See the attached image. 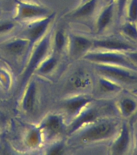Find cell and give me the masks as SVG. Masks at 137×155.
<instances>
[{
  "label": "cell",
  "mask_w": 137,
  "mask_h": 155,
  "mask_svg": "<svg viewBox=\"0 0 137 155\" xmlns=\"http://www.w3.org/2000/svg\"><path fill=\"white\" fill-rule=\"evenodd\" d=\"M127 0H117V4H118V9H119V15H121L123 12L124 7H125Z\"/></svg>",
  "instance_id": "cell-28"
},
{
  "label": "cell",
  "mask_w": 137,
  "mask_h": 155,
  "mask_svg": "<svg viewBox=\"0 0 137 155\" xmlns=\"http://www.w3.org/2000/svg\"><path fill=\"white\" fill-rule=\"evenodd\" d=\"M113 12H114V3L113 2H109L108 5L106 6L103 12H101V14L99 15L98 20H97L96 28L97 31L100 32L106 28L107 25L110 24L112 16H113Z\"/></svg>",
  "instance_id": "cell-17"
},
{
  "label": "cell",
  "mask_w": 137,
  "mask_h": 155,
  "mask_svg": "<svg viewBox=\"0 0 137 155\" xmlns=\"http://www.w3.org/2000/svg\"><path fill=\"white\" fill-rule=\"evenodd\" d=\"M128 18L132 21L137 19V0H131L128 8Z\"/></svg>",
  "instance_id": "cell-25"
},
{
  "label": "cell",
  "mask_w": 137,
  "mask_h": 155,
  "mask_svg": "<svg viewBox=\"0 0 137 155\" xmlns=\"http://www.w3.org/2000/svg\"><path fill=\"white\" fill-rule=\"evenodd\" d=\"M123 32L133 39H137V29L133 24H128L123 27Z\"/></svg>",
  "instance_id": "cell-26"
},
{
  "label": "cell",
  "mask_w": 137,
  "mask_h": 155,
  "mask_svg": "<svg viewBox=\"0 0 137 155\" xmlns=\"http://www.w3.org/2000/svg\"><path fill=\"white\" fill-rule=\"evenodd\" d=\"M67 46L72 57H83L92 48L93 41L85 36L73 34L68 37Z\"/></svg>",
  "instance_id": "cell-9"
},
{
  "label": "cell",
  "mask_w": 137,
  "mask_h": 155,
  "mask_svg": "<svg viewBox=\"0 0 137 155\" xmlns=\"http://www.w3.org/2000/svg\"><path fill=\"white\" fill-rule=\"evenodd\" d=\"M99 89L102 92L107 93V92L117 91L121 89V87L116 83H114L111 80L107 79L106 78H102L99 82Z\"/></svg>",
  "instance_id": "cell-21"
},
{
  "label": "cell",
  "mask_w": 137,
  "mask_h": 155,
  "mask_svg": "<svg viewBox=\"0 0 137 155\" xmlns=\"http://www.w3.org/2000/svg\"><path fill=\"white\" fill-rule=\"evenodd\" d=\"M15 24L11 21L0 22V34L9 32L15 28Z\"/></svg>",
  "instance_id": "cell-27"
},
{
  "label": "cell",
  "mask_w": 137,
  "mask_h": 155,
  "mask_svg": "<svg viewBox=\"0 0 137 155\" xmlns=\"http://www.w3.org/2000/svg\"><path fill=\"white\" fill-rule=\"evenodd\" d=\"M90 84V79L86 73H77L74 75V77L73 78L72 85L73 87H75V89H85Z\"/></svg>",
  "instance_id": "cell-20"
},
{
  "label": "cell",
  "mask_w": 137,
  "mask_h": 155,
  "mask_svg": "<svg viewBox=\"0 0 137 155\" xmlns=\"http://www.w3.org/2000/svg\"><path fill=\"white\" fill-rule=\"evenodd\" d=\"M92 99L90 96L84 94L73 95L65 99L63 103V107L68 116L74 118L83 109L91 104Z\"/></svg>",
  "instance_id": "cell-10"
},
{
  "label": "cell",
  "mask_w": 137,
  "mask_h": 155,
  "mask_svg": "<svg viewBox=\"0 0 137 155\" xmlns=\"http://www.w3.org/2000/svg\"><path fill=\"white\" fill-rule=\"evenodd\" d=\"M52 45L56 53H60L68 45V37L65 36V31L62 29H59L56 31L53 36Z\"/></svg>",
  "instance_id": "cell-18"
},
{
  "label": "cell",
  "mask_w": 137,
  "mask_h": 155,
  "mask_svg": "<svg viewBox=\"0 0 137 155\" xmlns=\"http://www.w3.org/2000/svg\"><path fill=\"white\" fill-rule=\"evenodd\" d=\"M28 64L22 75V84L28 82L30 77L36 70L39 65L49 55V51L52 46V36L46 34L45 36L34 45Z\"/></svg>",
  "instance_id": "cell-2"
},
{
  "label": "cell",
  "mask_w": 137,
  "mask_h": 155,
  "mask_svg": "<svg viewBox=\"0 0 137 155\" xmlns=\"http://www.w3.org/2000/svg\"><path fill=\"white\" fill-rule=\"evenodd\" d=\"M105 1H106V2H113V0H105Z\"/></svg>",
  "instance_id": "cell-31"
},
{
  "label": "cell",
  "mask_w": 137,
  "mask_h": 155,
  "mask_svg": "<svg viewBox=\"0 0 137 155\" xmlns=\"http://www.w3.org/2000/svg\"><path fill=\"white\" fill-rule=\"evenodd\" d=\"M4 52L11 56H19L28 49H30L29 41L24 37H17L6 41L2 45Z\"/></svg>",
  "instance_id": "cell-12"
},
{
  "label": "cell",
  "mask_w": 137,
  "mask_h": 155,
  "mask_svg": "<svg viewBox=\"0 0 137 155\" xmlns=\"http://www.w3.org/2000/svg\"><path fill=\"white\" fill-rule=\"evenodd\" d=\"M0 83L2 87L8 89L11 85V76L5 70H0Z\"/></svg>",
  "instance_id": "cell-24"
},
{
  "label": "cell",
  "mask_w": 137,
  "mask_h": 155,
  "mask_svg": "<svg viewBox=\"0 0 137 155\" xmlns=\"http://www.w3.org/2000/svg\"><path fill=\"white\" fill-rule=\"evenodd\" d=\"M43 133L44 140H54L63 134L66 126L61 115L56 113L46 116L39 124Z\"/></svg>",
  "instance_id": "cell-5"
},
{
  "label": "cell",
  "mask_w": 137,
  "mask_h": 155,
  "mask_svg": "<svg viewBox=\"0 0 137 155\" xmlns=\"http://www.w3.org/2000/svg\"><path fill=\"white\" fill-rule=\"evenodd\" d=\"M92 48L107 51H123L134 49L133 46L117 39H103L93 41Z\"/></svg>",
  "instance_id": "cell-13"
},
{
  "label": "cell",
  "mask_w": 137,
  "mask_h": 155,
  "mask_svg": "<svg viewBox=\"0 0 137 155\" xmlns=\"http://www.w3.org/2000/svg\"><path fill=\"white\" fill-rule=\"evenodd\" d=\"M28 1H31V2H36V3H39V0H28Z\"/></svg>",
  "instance_id": "cell-30"
},
{
  "label": "cell",
  "mask_w": 137,
  "mask_h": 155,
  "mask_svg": "<svg viewBox=\"0 0 137 155\" xmlns=\"http://www.w3.org/2000/svg\"><path fill=\"white\" fill-rule=\"evenodd\" d=\"M108 111V107H98L90 104L73 119V121L67 128L68 133L70 135L74 134L85 126L99 120V118L104 114L107 113Z\"/></svg>",
  "instance_id": "cell-3"
},
{
  "label": "cell",
  "mask_w": 137,
  "mask_h": 155,
  "mask_svg": "<svg viewBox=\"0 0 137 155\" xmlns=\"http://www.w3.org/2000/svg\"><path fill=\"white\" fill-rule=\"evenodd\" d=\"M98 2L99 0H87L86 2L81 3L79 7H77L74 11L70 12L69 15L76 19H81V18L89 16L96 9Z\"/></svg>",
  "instance_id": "cell-16"
},
{
  "label": "cell",
  "mask_w": 137,
  "mask_h": 155,
  "mask_svg": "<svg viewBox=\"0 0 137 155\" xmlns=\"http://www.w3.org/2000/svg\"><path fill=\"white\" fill-rule=\"evenodd\" d=\"M130 142L129 128L126 124H123L121 128V133L111 147L112 154H123L128 150Z\"/></svg>",
  "instance_id": "cell-14"
},
{
  "label": "cell",
  "mask_w": 137,
  "mask_h": 155,
  "mask_svg": "<svg viewBox=\"0 0 137 155\" xmlns=\"http://www.w3.org/2000/svg\"><path fill=\"white\" fill-rule=\"evenodd\" d=\"M128 58H130L131 60L133 61L134 62L137 63V52H132V53H128Z\"/></svg>",
  "instance_id": "cell-29"
},
{
  "label": "cell",
  "mask_w": 137,
  "mask_h": 155,
  "mask_svg": "<svg viewBox=\"0 0 137 155\" xmlns=\"http://www.w3.org/2000/svg\"><path fill=\"white\" fill-rule=\"evenodd\" d=\"M37 98V86L34 80L29 79L21 100V107L27 113H32Z\"/></svg>",
  "instance_id": "cell-11"
},
{
  "label": "cell",
  "mask_w": 137,
  "mask_h": 155,
  "mask_svg": "<svg viewBox=\"0 0 137 155\" xmlns=\"http://www.w3.org/2000/svg\"><path fill=\"white\" fill-rule=\"evenodd\" d=\"M136 108V103L129 98L123 99L120 101V110L124 116H128L132 113Z\"/></svg>",
  "instance_id": "cell-22"
},
{
  "label": "cell",
  "mask_w": 137,
  "mask_h": 155,
  "mask_svg": "<svg viewBox=\"0 0 137 155\" xmlns=\"http://www.w3.org/2000/svg\"><path fill=\"white\" fill-rule=\"evenodd\" d=\"M97 71L105 78H109L119 82H132L137 80V77L132 75L129 71L112 65L97 64Z\"/></svg>",
  "instance_id": "cell-8"
},
{
  "label": "cell",
  "mask_w": 137,
  "mask_h": 155,
  "mask_svg": "<svg viewBox=\"0 0 137 155\" xmlns=\"http://www.w3.org/2000/svg\"><path fill=\"white\" fill-rule=\"evenodd\" d=\"M54 16L55 13H51L42 19L30 22L25 31V37L29 41L30 48H32V46L36 42H38L47 34L48 28L54 19Z\"/></svg>",
  "instance_id": "cell-7"
},
{
  "label": "cell",
  "mask_w": 137,
  "mask_h": 155,
  "mask_svg": "<svg viewBox=\"0 0 137 155\" xmlns=\"http://www.w3.org/2000/svg\"><path fill=\"white\" fill-rule=\"evenodd\" d=\"M87 0H81V3H83V2H86Z\"/></svg>",
  "instance_id": "cell-32"
},
{
  "label": "cell",
  "mask_w": 137,
  "mask_h": 155,
  "mask_svg": "<svg viewBox=\"0 0 137 155\" xmlns=\"http://www.w3.org/2000/svg\"><path fill=\"white\" fill-rule=\"evenodd\" d=\"M116 131V124L108 120L96 121L77 131L78 139L83 144L93 143L111 137Z\"/></svg>",
  "instance_id": "cell-1"
},
{
  "label": "cell",
  "mask_w": 137,
  "mask_h": 155,
  "mask_svg": "<svg viewBox=\"0 0 137 155\" xmlns=\"http://www.w3.org/2000/svg\"><path fill=\"white\" fill-rule=\"evenodd\" d=\"M44 141L43 133L39 126L28 128L24 136V143L27 147L36 150L41 147Z\"/></svg>",
  "instance_id": "cell-15"
},
{
  "label": "cell",
  "mask_w": 137,
  "mask_h": 155,
  "mask_svg": "<svg viewBox=\"0 0 137 155\" xmlns=\"http://www.w3.org/2000/svg\"><path fill=\"white\" fill-rule=\"evenodd\" d=\"M85 60L89 61L96 64H106V65H116L124 67L135 69V66L127 58L119 53L115 52H88L83 56Z\"/></svg>",
  "instance_id": "cell-6"
},
{
  "label": "cell",
  "mask_w": 137,
  "mask_h": 155,
  "mask_svg": "<svg viewBox=\"0 0 137 155\" xmlns=\"http://www.w3.org/2000/svg\"><path fill=\"white\" fill-rule=\"evenodd\" d=\"M49 14H51L50 10L40 3L31 1H15V15L14 18L16 20L31 22L42 19Z\"/></svg>",
  "instance_id": "cell-4"
},
{
  "label": "cell",
  "mask_w": 137,
  "mask_h": 155,
  "mask_svg": "<svg viewBox=\"0 0 137 155\" xmlns=\"http://www.w3.org/2000/svg\"><path fill=\"white\" fill-rule=\"evenodd\" d=\"M46 154L48 155H60L65 153V145L60 141H56L53 143L45 151Z\"/></svg>",
  "instance_id": "cell-23"
},
{
  "label": "cell",
  "mask_w": 137,
  "mask_h": 155,
  "mask_svg": "<svg viewBox=\"0 0 137 155\" xmlns=\"http://www.w3.org/2000/svg\"><path fill=\"white\" fill-rule=\"evenodd\" d=\"M57 65V59L55 56L48 55L42 62L39 65L36 71L41 74H48L53 72Z\"/></svg>",
  "instance_id": "cell-19"
},
{
  "label": "cell",
  "mask_w": 137,
  "mask_h": 155,
  "mask_svg": "<svg viewBox=\"0 0 137 155\" xmlns=\"http://www.w3.org/2000/svg\"><path fill=\"white\" fill-rule=\"evenodd\" d=\"M135 94H137V91H135Z\"/></svg>",
  "instance_id": "cell-33"
}]
</instances>
